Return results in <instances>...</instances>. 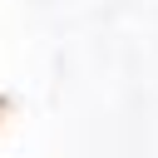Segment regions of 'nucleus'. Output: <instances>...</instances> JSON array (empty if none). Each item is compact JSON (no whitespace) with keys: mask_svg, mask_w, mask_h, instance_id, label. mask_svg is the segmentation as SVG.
Returning <instances> with one entry per match:
<instances>
[]
</instances>
